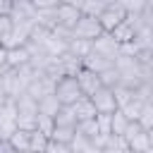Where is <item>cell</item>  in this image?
I'll return each mask as SVG.
<instances>
[{
    "label": "cell",
    "instance_id": "cell-7",
    "mask_svg": "<svg viewBox=\"0 0 153 153\" xmlns=\"http://www.w3.org/2000/svg\"><path fill=\"white\" fill-rule=\"evenodd\" d=\"M79 17H81V10H79V7H72V5H65V2H60L57 10H55L57 26H62V29H67V31L74 29V24H76Z\"/></svg>",
    "mask_w": 153,
    "mask_h": 153
},
{
    "label": "cell",
    "instance_id": "cell-20",
    "mask_svg": "<svg viewBox=\"0 0 153 153\" xmlns=\"http://www.w3.org/2000/svg\"><path fill=\"white\" fill-rule=\"evenodd\" d=\"M36 115L38 112H17V129L33 131L36 129Z\"/></svg>",
    "mask_w": 153,
    "mask_h": 153
},
{
    "label": "cell",
    "instance_id": "cell-28",
    "mask_svg": "<svg viewBox=\"0 0 153 153\" xmlns=\"http://www.w3.org/2000/svg\"><path fill=\"white\" fill-rule=\"evenodd\" d=\"M60 2H65V5H72V7H79V10H81V5H84V0H60Z\"/></svg>",
    "mask_w": 153,
    "mask_h": 153
},
{
    "label": "cell",
    "instance_id": "cell-29",
    "mask_svg": "<svg viewBox=\"0 0 153 153\" xmlns=\"http://www.w3.org/2000/svg\"><path fill=\"white\" fill-rule=\"evenodd\" d=\"M5 100H7V96H5V93H2V88H0V105H2Z\"/></svg>",
    "mask_w": 153,
    "mask_h": 153
},
{
    "label": "cell",
    "instance_id": "cell-24",
    "mask_svg": "<svg viewBox=\"0 0 153 153\" xmlns=\"http://www.w3.org/2000/svg\"><path fill=\"white\" fill-rule=\"evenodd\" d=\"M43 153H72V151H69L67 143H57V141H50L48 139V146H45Z\"/></svg>",
    "mask_w": 153,
    "mask_h": 153
},
{
    "label": "cell",
    "instance_id": "cell-14",
    "mask_svg": "<svg viewBox=\"0 0 153 153\" xmlns=\"http://www.w3.org/2000/svg\"><path fill=\"white\" fill-rule=\"evenodd\" d=\"M29 134L31 131H24V129H17L7 141H10V146L17 151V153H29Z\"/></svg>",
    "mask_w": 153,
    "mask_h": 153
},
{
    "label": "cell",
    "instance_id": "cell-23",
    "mask_svg": "<svg viewBox=\"0 0 153 153\" xmlns=\"http://www.w3.org/2000/svg\"><path fill=\"white\" fill-rule=\"evenodd\" d=\"M31 5H33V10L36 12H45V10H57V5H60V0H29Z\"/></svg>",
    "mask_w": 153,
    "mask_h": 153
},
{
    "label": "cell",
    "instance_id": "cell-13",
    "mask_svg": "<svg viewBox=\"0 0 153 153\" xmlns=\"http://www.w3.org/2000/svg\"><path fill=\"white\" fill-rule=\"evenodd\" d=\"M127 127H129V120L122 115V110H115L110 115V134L112 136H122L127 131Z\"/></svg>",
    "mask_w": 153,
    "mask_h": 153
},
{
    "label": "cell",
    "instance_id": "cell-19",
    "mask_svg": "<svg viewBox=\"0 0 153 153\" xmlns=\"http://www.w3.org/2000/svg\"><path fill=\"white\" fill-rule=\"evenodd\" d=\"M136 124H139L141 129H146V131L153 129V105H151V103H143V108H141V112H139V117H136Z\"/></svg>",
    "mask_w": 153,
    "mask_h": 153
},
{
    "label": "cell",
    "instance_id": "cell-17",
    "mask_svg": "<svg viewBox=\"0 0 153 153\" xmlns=\"http://www.w3.org/2000/svg\"><path fill=\"white\" fill-rule=\"evenodd\" d=\"M74 127H57L55 124V129H53V134H50V141H57V143H72V139H74Z\"/></svg>",
    "mask_w": 153,
    "mask_h": 153
},
{
    "label": "cell",
    "instance_id": "cell-30",
    "mask_svg": "<svg viewBox=\"0 0 153 153\" xmlns=\"http://www.w3.org/2000/svg\"><path fill=\"white\" fill-rule=\"evenodd\" d=\"M124 153H134V151H124Z\"/></svg>",
    "mask_w": 153,
    "mask_h": 153
},
{
    "label": "cell",
    "instance_id": "cell-1",
    "mask_svg": "<svg viewBox=\"0 0 153 153\" xmlns=\"http://www.w3.org/2000/svg\"><path fill=\"white\" fill-rule=\"evenodd\" d=\"M53 93H55V98L60 100V105H74L79 98H84V93H81V88H79V84H76L74 76H62V79H57Z\"/></svg>",
    "mask_w": 153,
    "mask_h": 153
},
{
    "label": "cell",
    "instance_id": "cell-18",
    "mask_svg": "<svg viewBox=\"0 0 153 153\" xmlns=\"http://www.w3.org/2000/svg\"><path fill=\"white\" fill-rule=\"evenodd\" d=\"M45 146H48V136L33 129V131L29 134V153H43Z\"/></svg>",
    "mask_w": 153,
    "mask_h": 153
},
{
    "label": "cell",
    "instance_id": "cell-22",
    "mask_svg": "<svg viewBox=\"0 0 153 153\" xmlns=\"http://www.w3.org/2000/svg\"><path fill=\"white\" fill-rule=\"evenodd\" d=\"M112 115V112H110ZM110 115L108 112H98L93 120H96V129H98V136H110Z\"/></svg>",
    "mask_w": 153,
    "mask_h": 153
},
{
    "label": "cell",
    "instance_id": "cell-16",
    "mask_svg": "<svg viewBox=\"0 0 153 153\" xmlns=\"http://www.w3.org/2000/svg\"><path fill=\"white\" fill-rule=\"evenodd\" d=\"M74 131L79 134V136H84V139H93V136H98V129H96V120H81V122H76L74 124Z\"/></svg>",
    "mask_w": 153,
    "mask_h": 153
},
{
    "label": "cell",
    "instance_id": "cell-12",
    "mask_svg": "<svg viewBox=\"0 0 153 153\" xmlns=\"http://www.w3.org/2000/svg\"><path fill=\"white\" fill-rule=\"evenodd\" d=\"M60 108H62V105H60V100L55 98V93H48V96H43V98H38V100H36V110H38V115L55 117Z\"/></svg>",
    "mask_w": 153,
    "mask_h": 153
},
{
    "label": "cell",
    "instance_id": "cell-26",
    "mask_svg": "<svg viewBox=\"0 0 153 153\" xmlns=\"http://www.w3.org/2000/svg\"><path fill=\"white\" fill-rule=\"evenodd\" d=\"M0 153H17V151L10 146V141H7V139H2V141H0Z\"/></svg>",
    "mask_w": 153,
    "mask_h": 153
},
{
    "label": "cell",
    "instance_id": "cell-3",
    "mask_svg": "<svg viewBox=\"0 0 153 153\" xmlns=\"http://www.w3.org/2000/svg\"><path fill=\"white\" fill-rule=\"evenodd\" d=\"M17 131V105L14 98H7L0 105V139H10Z\"/></svg>",
    "mask_w": 153,
    "mask_h": 153
},
{
    "label": "cell",
    "instance_id": "cell-5",
    "mask_svg": "<svg viewBox=\"0 0 153 153\" xmlns=\"http://www.w3.org/2000/svg\"><path fill=\"white\" fill-rule=\"evenodd\" d=\"M88 100L93 103V108H96V112H115L117 110V103H115V96H112V88H108V86H100V88H96L91 96H88Z\"/></svg>",
    "mask_w": 153,
    "mask_h": 153
},
{
    "label": "cell",
    "instance_id": "cell-11",
    "mask_svg": "<svg viewBox=\"0 0 153 153\" xmlns=\"http://www.w3.org/2000/svg\"><path fill=\"white\" fill-rule=\"evenodd\" d=\"M81 67H86V69H91V72L100 74V72L110 69V67H112V62H110V60H105V57H100L98 53H93V50H91V53L81 60Z\"/></svg>",
    "mask_w": 153,
    "mask_h": 153
},
{
    "label": "cell",
    "instance_id": "cell-31",
    "mask_svg": "<svg viewBox=\"0 0 153 153\" xmlns=\"http://www.w3.org/2000/svg\"><path fill=\"white\" fill-rule=\"evenodd\" d=\"M0 141H2V139H0Z\"/></svg>",
    "mask_w": 153,
    "mask_h": 153
},
{
    "label": "cell",
    "instance_id": "cell-6",
    "mask_svg": "<svg viewBox=\"0 0 153 153\" xmlns=\"http://www.w3.org/2000/svg\"><path fill=\"white\" fill-rule=\"evenodd\" d=\"M91 50L93 53H98L100 57H105V60H115L117 57V53H120V45L112 41V36L110 33H100L96 41H91Z\"/></svg>",
    "mask_w": 153,
    "mask_h": 153
},
{
    "label": "cell",
    "instance_id": "cell-4",
    "mask_svg": "<svg viewBox=\"0 0 153 153\" xmlns=\"http://www.w3.org/2000/svg\"><path fill=\"white\" fill-rule=\"evenodd\" d=\"M124 17H127V12H124L117 2H110V5H105V7H103V12H100L96 19H98V24H100L103 33H110V31H112V29H115Z\"/></svg>",
    "mask_w": 153,
    "mask_h": 153
},
{
    "label": "cell",
    "instance_id": "cell-9",
    "mask_svg": "<svg viewBox=\"0 0 153 153\" xmlns=\"http://www.w3.org/2000/svg\"><path fill=\"white\" fill-rule=\"evenodd\" d=\"M29 62H31V55H29L26 45L7 48V69H19V67H24Z\"/></svg>",
    "mask_w": 153,
    "mask_h": 153
},
{
    "label": "cell",
    "instance_id": "cell-25",
    "mask_svg": "<svg viewBox=\"0 0 153 153\" xmlns=\"http://www.w3.org/2000/svg\"><path fill=\"white\" fill-rule=\"evenodd\" d=\"M5 69H7V48L0 45V72H5Z\"/></svg>",
    "mask_w": 153,
    "mask_h": 153
},
{
    "label": "cell",
    "instance_id": "cell-21",
    "mask_svg": "<svg viewBox=\"0 0 153 153\" xmlns=\"http://www.w3.org/2000/svg\"><path fill=\"white\" fill-rule=\"evenodd\" d=\"M53 129H55V120H53V117H48V115H36V131H41V134H45V136L50 139Z\"/></svg>",
    "mask_w": 153,
    "mask_h": 153
},
{
    "label": "cell",
    "instance_id": "cell-10",
    "mask_svg": "<svg viewBox=\"0 0 153 153\" xmlns=\"http://www.w3.org/2000/svg\"><path fill=\"white\" fill-rule=\"evenodd\" d=\"M72 108V112H74V117H76V122H81V120H93L98 112H96V108H93V103L84 96V98H79L74 105H69Z\"/></svg>",
    "mask_w": 153,
    "mask_h": 153
},
{
    "label": "cell",
    "instance_id": "cell-8",
    "mask_svg": "<svg viewBox=\"0 0 153 153\" xmlns=\"http://www.w3.org/2000/svg\"><path fill=\"white\" fill-rule=\"evenodd\" d=\"M74 79H76V84H79V88H81V93L88 98L96 88H100L103 84H100V79H98V74L96 72H91V69H86V67H81L76 74H74Z\"/></svg>",
    "mask_w": 153,
    "mask_h": 153
},
{
    "label": "cell",
    "instance_id": "cell-2",
    "mask_svg": "<svg viewBox=\"0 0 153 153\" xmlns=\"http://www.w3.org/2000/svg\"><path fill=\"white\" fill-rule=\"evenodd\" d=\"M100 33H103V29H100L98 19L88 17V14H81L72 29V38H84V41H96Z\"/></svg>",
    "mask_w": 153,
    "mask_h": 153
},
{
    "label": "cell",
    "instance_id": "cell-15",
    "mask_svg": "<svg viewBox=\"0 0 153 153\" xmlns=\"http://www.w3.org/2000/svg\"><path fill=\"white\" fill-rule=\"evenodd\" d=\"M53 120H55V124H57V127H74V124H76V117H74V112H72V108H69V105H62Z\"/></svg>",
    "mask_w": 153,
    "mask_h": 153
},
{
    "label": "cell",
    "instance_id": "cell-27",
    "mask_svg": "<svg viewBox=\"0 0 153 153\" xmlns=\"http://www.w3.org/2000/svg\"><path fill=\"white\" fill-rule=\"evenodd\" d=\"M12 10V0H0V14H10Z\"/></svg>",
    "mask_w": 153,
    "mask_h": 153
}]
</instances>
